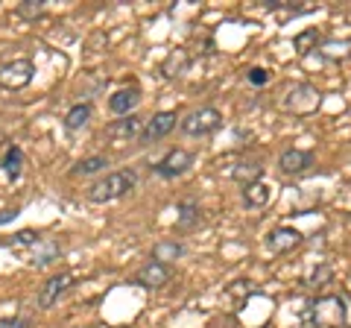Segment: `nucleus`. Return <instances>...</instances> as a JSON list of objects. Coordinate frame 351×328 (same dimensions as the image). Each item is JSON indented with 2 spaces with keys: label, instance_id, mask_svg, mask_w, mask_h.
Returning a JSON list of instances; mask_svg holds the SVG:
<instances>
[{
  "label": "nucleus",
  "instance_id": "0eeeda50",
  "mask_svg": "<svg viewBox=\"0 0 351 328\" xmlns=\"http://www.w3.org/2000/svg\"><path fill=\"white\" fill-rule=\"evenodd\" d=\"M191 161H193V156L188 150H170L152 170H156L161 179H176V176H182V173L191 167Z\"/></svg>",
  "mask_w": 351,
  "mask_h": 328
},
{
  "label": "nucleus",
  "instance_id": "f257e3e1",
  "mask_svg": "<svg viewBox=\"0 0 351 328\" xmlns=\"http://www.w3.org/2000/svg\"><path fill=\"white\" fill-rule=\"evenodd\" d=\"M346 302L339 296H322L304 311V328H343Z\"/></svg>",
  "mask_w": 351,
  "mask_h": 328
},
{
  "label": "nucleus",
  "instance_id": "2eb2a0df",
  "mask_svg": "<svg viewBox=\"0 0 351 328\" xmlns=\"http://www.w3.org/2000/svg\"><path fill=\"white\" fill-rule=\"evenodd\" d=\"M62 255V246L56 244V240H38L36 246H32V253H29V264H36V267H47L53 264Z\"/></svg>",
  "mask_w": 351,
  "mask_h": 328
},
{
  "label": "nucleus",
  "instance_id": "393cba45",
  "mask_svg": "<svg viewBox=\"0 0 351 328\" xmlns=\"http://www.w3.org/2000/svg\"><path fill=\"white\" fill-rule=\"evenodd\" d=\"M41 12H44V0H24V3L18 6L21 18H38Z\"/></svg>",
  "mask_w": 351,
  "mask_h": 328
},
{
  "label": "nucleus",
  "instance_id": "aec40b11",
  "mask_svg": "<svg viewBox=\"0 0 351 328\" xmlns=\"http://www.w3.org/2000/svg\"><path fill=\"white\" fill-rule=\"evenodd\" d=\"M38 235L32 232V229H24V232H18L12 237H0V246H12V249H32L38 244Z\"/></svg>",
  "mask_w": 351,
  "mask_h": 328
},
{
  "label": "nucleus",
  "instance_id": "39448f33",
  "mask_svg": "<svg viewBox=\"0 0 351 328\" xmlns=\"http://www.w3.org/2000/svg\"><path fill=\"white\" fill-rule=\"evenodd\" d=\"M32 76H36V65L29 59H12L0 68V85L9 91H21L32 82Z\"/></svg>",
  "mask_w": 351,
  "mask_h": 328
},
{
  "label": "nucleus",
  "instance_id": "7ed1b4c3",
  "mask_svg": "<svg viewBox=\"0 0 351 328\" xmlns=\"http://www.w3.org/2000/svg\"><path fill=\"white\" fill-rule=\"evenodd\" d=\"M219 124H223V115H219L214 106H202V108H196V112H191L182 120V132L193 135V138H202V135L217 132Z\"/></svg>",
  "mask_w": 351,
  "mask_h": 328
},
{
  "label": "nucleus",
  "instance_id": "bb28decb",
  "mask_svg": "<svg viewBox=\"0 0 351 328\" xmlns=\"http://www.w3.org/2000/svg\"><path fill=\"white\" fill-rule=\"evenodd\" d=\"M328 279H331V267H325V264H322V267L311 276V284H322V281H328Z\"/></svg>",
  "mask_w": 351,
  "mask_h": 328
},
{
  "label": "nucleus",
  "instance_id": "cd10ccee",
  "mask_svg": "<svg viewBox=\"0 0 351 328\" xmlns=\"http://www.w3.org/2000/svg\"><path fill=\"white\" fill-rule=\"evenodd\" d=\"M18 214H21V209H3V211H0V226L9 223V220H15Z\"/></svg>",
  "mask_w": 351,
  "mask_h": 328
},
{
  "label": "nucleus",
  "instance_id": "4be33fe9",
  "mask_svg": "<svg viewBox=\"0 0 351 328\" xmlns=\"http://www.w3.org/2000/svg\"><path fill=\"white\" fill-rule=\"evenodd\" d=\"M88 120H91V106L80 103V106H73L71 112L64 115V126H68V129H82Z\"/></svg>",
  "mask_w": 351,
  "mask_h": 328
},
{
  "label": "nucleus",
  "instance_id": "6ab92c4d",
  "mask_svg": "<svg viewBox=\"0 0 351 328\" xmlns=\"http://www.w3.org/2000/svg\"><path fill=\"white\" fill-rule=\"evenodd\" d=\"M196 223H199V205H196L193 200H184L179 209H176V226L179 229H193Z\"/></svg>",
  "mask_w": 351,
  "mask_h": 328
},
{
  "label": "nucleus",
  "instance_id": "a211bd4d",
  "mask_svg": "<svg viewBox=\"0 0 351 328\" xmlns=\"http://www.w3.org/2000/svg\"><path fill=\"white\" fill-rule=\"evenodd\" d=\"M261 173H263V167L258 161H240L237 167L232 170V179L234 182H240L246 188V185H255V182H261Z\"/></svg>",
  "mask_w": 351,
  "mask_h": 328
},
{
  "label": "nucleus",
  "instance_id": "9b49d317",
  "mask_svg": "<svg viewBox=\"0 0 351 328\" xmlns=\"http://www.w3.org/2000/svg\"><path fill=\"white\" fill-rule=\"evenodd\" d=\"M176 120H179V117H176V112H158L152 120H147L144 132H141V141H144V144H152V141L164 138L176 126Z\"/></svg>",
  "mask_w": 351,
  "mask_h": 328
},
{
  "label": "nucleus",
  "instance_id": "6e6552de",
  "mask_svg": "<svg viewBox=\"0 0 351 328\" xmlns=\"http://www.w3.org/2000/svg\"><path fill=\"white\" fill-rule=\"evenodd\" d=\"M73 276L71 272H59V276H50L47 281L41 284L38 290V308H53V305L59 302V296H64V290L71 288Z\"/></svg>",
  "mask_w": 351,
  "mask_h": 328
},
{
  "label": "nucleus",
  "instance_id": "423d86ee",
  "mask_svg": "<svg viewBox=\"0 0 351 328\" xmlns=\"http://www.w3.org/2000/svg\"><path fill=\"white\" fill-rule=\"evenodd\" d=\"M284 108L293 115H311L319 108V91L313 85H295V89L287 91L284 97Z\"/></svg>",
  "mask_w": 351,
  "mask_h": 328
},
{
  "label": "nucleus",
  "instance_id": "ddd939ff",
  "mask_svg": "<svg viewBox=\"0 0 351 328\" xmlns=\"http://www.w3.org/2000/svg\"><path fill=\"white\" fill-rule=\"evenodd\" d=\"M191 68V56L184 50H170L167 59L161 62V73L167 76V80H179V76H184Z\"/></svg>",
  "mask_w": 351,
  "mask_h": 328
},
{
  "label": "nucleus",
  "instance_id": "a878e982",
  "mask_svg": "<svg viewBox=\"0 0 351 328\" xmlns=\"http://www.w3.org/2000/svg\"><path fill=\"white\" fill-rule=\"evenodd\" d=\"M246 80H249L252 85H267V82H269V71H263V68H252V71L246 73Z\"/></svg>",
  "mask_w": 351,
  "mask_h": 328
},
{
  "label": "nucleus",
  "instance_id": "412c9836",
  "mask_svg": "<svg viewBox=\"0 0 351 328\" xmlns=\"http://www.w3.org/2000/svg\"><path fill=\"white\" fill-rule=\"evenodd\" d=\"M3 170L9 179H18L21 170H24V152H21L18 147H9L6 156H3Z\"/></svg>",
  "mask_w": 351,
  "mask_h": 328
},
{
  "label": "nucleus",
  "instance_id": "20e7f679",
  "mask_svg": "<svg viewBox=\"0 0 351 328\" xmlns=\"http://www.w3.org/2000/svg\"><path fill=\"white\" fill-rule=\"evenodd\" d=\"M141 132H144V120H141L138 115L120 117V120H114V124H108V129H106V135H108V141H112V147H117V150H123V147L132 144V141H138Z\"/></svg>",
  "mask_w": 351,
  "mask_h": 328
},
{
  "label": "nucleus",
  "instance_id": "c756f323",
  "mask_svg": "<svg viewBox=\"0 0 351 328\" xmlns=\"http://www.w3.org/2000/svg\"><path fill=\"white\" fill-rule=\"evenodd\" d=\"M346 45H328V56H343Z\"/></svg>",
  "mask_w": 351,
  "mask_h": 328
},
{
  "label": "nucleus",
  "instance_id": "f03ea898",
  "mask_svg": "<svg viewBox=\"0 0 351 328\" xmlns=\"http://www.w3.org/2000/svg\"><path fill=\"white\" fill-rule=\"evenodd\" d=\"M138 185V176L135 170H114L103 176L100 182L91 185V191H88V200L91 202H112V200H120V196H126L132 188Z\"/></svg>",
  "mask_w": 351,
  "mask_h": 328
},
{
  "label": "nucleus",
  "instance_id": "5701e85b",
  "mask_svg": "<svg viewBox=\"0 0 351 328\" xmlns=\"http://www.w3.org/2000/svg\"><path fill=\"white\" fill-rule=\"evenodd\" d=\"M103 167H108V159L106 156H91V159H82L80 164L73 167L76 176H94V173H100Z\"/></svg>",
  "mask_w": 351,
  "mask_h": 328
},
{
  "label": "nucleus",
  "instance_id": "9d476101",
  "mask_svg": "<svg viewBox=\"0 0 351 328\" xmlns=\"http://www.w3.org/2000/svg\"><path fill=\"white\" fill-rule=\"evenodd\" d=\"M170 276H173V270L167 267V264H158V261H149V264H144L138 270V276H135V281L138 284H144V288H164V284L170 281Z\"/></svg>",
  "mask_w": 351,
  "mask_h": 328
},
{
  "label": "nucleus",
  "instance_id": "1a4fd4ad",
  "mask_svg": "<svg viewBox=\"0 0 351 328\" xmlns=\"http://www.w3.org/2000/svg\"><path fill=\"white\" fill-rule=\"evenodd\" d=\"M302 232L299 229H293V226H278L276 232H269L267 237V246L272 249V253H290V249H295L302 244Z\"/></svg>",
  "mask_w": 351,
  "mask_h": 328
},
{
  "label": "nucleus",
  "instance_id": "4468645a",
  "mask_svg": "<svg viewBox=\"0 0 351 328\" xmlns=\"http://www.w3.org/2000/svg\"><path fill=\"white\" fill-rule=\"evenodd\" d=\"M138 103H141V91H138V89H120V91L112 94V100H108V108H112L114 115L126 117Z\"/></svg>",
  "mask_w": 351,
  "mask_h": 328
},
{
  "label": "nucleus",
  "instance_id": "dca6fc26",
  "mask_svg": "<svg viewBox=\"0 0 351 328\" xmlns=\"http://www.w3.org/2000/svg\"><path fill=\"white\" fill-rule=\"evenodd\" d=\"M184 255V246L179 240H158L156 246H152V261H158V264H173V261H179Z\"/></svg>",
  "mask_w": 351,
  "mask_h": 328
},
{
  "label": "nucleus",
  "instance_id": "f3484780",
  "mask_svg": "<svg viewBox=\"0 0 351 328\" xmlns=\"http://www.w3.org/2000/svg\"><path fill=\"white\" fill-rule=\"evenodd\" d=\"M269 185H263V182H255V185H246L243 188V202L249 205V209H263V205L269 202Z\"/></svg>",
  "mask_w": 351,
  "mask_h": 328
},
{
  "label": "nucleus",
  "instance_id": "f8f14e48",
  "mask_svg": "<svg viewBox=\"0 0 351 328\" xmlns=\"http://www.w3.org/2000/svg\"><path fill=\"white\" fill-rule=\"evenodd\" d=\"M311 164H313V152H307V150H284L278 156L281 173H302Z\"/></svg>",
  "mask_w": 351,
  "mask_h": 328
},
{
  "label": "nucleus",
  "instance_id": "c85d7f7f",
  "mask_svg": "<svg viewBox=\"0 0 351 328\" xmlns=\"http://www.w3.org/2000/svg\"><path fill=\"white\" fill-rule=\"evenodd\" d=\"M0 328H29V323H21V320H0Z\"/></svg>",
  "mask_w": 351,
  "mask_h": 328
},
{
  "label": "nucleus",
  "instance_id": "b1692460",
  "mask_svg": "<svg viewBox=\"0 0 351 328\" xmlns=\"http://www.w3.org/2000/svg\"><path fill=\"white\" fill-rule=\"evenodd\" d=\"M316 45H319V32L316 30H304V32H299V36L293 38V47H295V53H302V56H307L311 50H316Z\"/></svg>",
  "mask_w": 351,
  "mask_h": 328
}]
</instances>
